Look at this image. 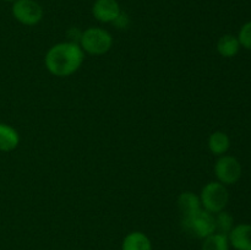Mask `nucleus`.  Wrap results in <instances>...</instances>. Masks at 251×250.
<instances>
[{
	"label": "nucleus",
	"mask_w": 251,
	"mask_h": 250,
	"mask_svg": "<svg viewBox=\"0 0 251 250\" xmlns=\"http://www.w3.org/2000/svg\"><path fill=\"white\" fill-rule=\"evenodd\" d=\"M122 10L117 0H96L92 6V15L102 24H113Z\"/></svg>",
	"instance_id": "0eeeda50"
},
{
	"label": "nucleus",
	"mask_w": 251,
	"mask_h": 250,
	"mask_svg": "<svg viewBox=\"0 0 251 250\" xmlns=\"http://www.w3.org/2000/svg\"><path fill=\"white\" fill-rule=\"evenodd\" d=\"M113 46V37L107 29L100 27H90L82 31L80 47L83 53L90 55H103L108 53Z\"/></svg>",
	"instance_id": "f03ea898"
},
{
	"label": "nucleus",
	"mask_w": 251,
	"mask_h": 250,
	"mask_svg": "<svg viewBox=\"0 0 251 250\" xmlns=\"http://www.w3.org/2000/svg\"><path fill=\"white\" fill-rule=\"evenodd\" d=\"M229 247L228 235L216 232L203 239L201 250H229Z\"/></svg>",
	"instance_id": "4468645a"
},
{
	"label": "nucleus",
	"mask_w": 251,
	"mask_h": 250,
	"mask_svg": "<svg viewBox=\"0 0 251 250\" xmlns=\"http://www.w3.org/2000/svg\"><path fill=\"white\" fill-rule=\"evenodd\" d=\"M200 201L203 210L213 215L221 212L225 210L229 201L227 186L221 184L220 181H210L201 190Z\"/></svg>",
	"instance_id": "7ed1b4c3"
},
{
	"label": "nucleus",
	"mask_w": 251,
	"mask_h": 250,
	"mask_svg": "<svg viewBox=\"0 0 251 250\" xmlns=\"http://www.w3.org/2000/svg\"><path fill=\"white\" fill-rule=\"evenodd\" d=\"M4 1H6V2H15V1H16V0H4Z\"/></svg>",
	"instance_id": "6ab92c4d"
},
{
	"label": "nucleus",
	"mask_w": 251,
	"mask_h": 250,
	"mask_svg": "<svg viewBox=\"0 0 251 250\" xmlns=\"http://www.w3.org/2000/svg\"><path fill=\"white\" fill-rule=\"evenodd\" d=\"M215 175L217 181L226 186L234 185L240 180L243 174V168L240 162L234 156L223 154L215 163Z\"/></svg>",
	"instance_id": "39448f33"
},
{
	"label": "nucleus",
	"mask_w": 251,
	"mask_h": 250,
	"mask_svg": "<svg viewBox=\"0 0 251 250\" xmlns=\"http://www.w3.org/2000/svg\"><path fill=\"white\" fill-rule=\"evenodd\" d=\"M85 53L81 47L71 42H63L51 47L46 54L44 64L51 75L68 77L82 65Z\"/></svg>",
	"instance_id": "f257e3e1"
},
{
	"label": "nucleus",
	"mask_w": 251,
	"mask_h": 250,
	"mask_svg": "<svg viewBox=\"0 0 251 250\" xmlns=\"http://www.w3.org/2000/svg\"><path fill=\"white\" fill-rule=\"evenodd\" d=\"M113 25H114L115 27H118V28H120V29L127 28V27H129V25H130L129 16H127L126 14H124V12H120V15L117 17V20L113 22Z\"/></svg>",
	"instance_id": "f3484780"
},
{
	"label": "nucleus",
	"mask_w": 251,
	"mask_h": 250,
	"mask_svg": "<svg viewBox=\"0 0 251 250\" xmlns=\"http://www.w3.org/2000/svg\"><path fill=\"white\" fill-rule=\"evenodd\" d=\"M230 147V139L226 132L215 131L208 137V149L216 156H223Z\"/></svg>",
	"instance_id": "ddd939ff"
},
{
	"label": "nucleus",
	"mask_w": 251,
	"mask_h": 250,
	"mask_svg": "<svg viewBox=\"0 0 251 250\" xmlns=\"http://www.w3.org/2000/svg\"><path fill=\"white\" fill-rule=\"evenodd\" d=\"M20 144L19 132L10 125L0 123V151H14Z\"/></svg>",
	"instance_id": "9b49d317"
},
{
	"label": "nucleus",
	"mask_w": 251,
	"mask_h": 250,
	"mask_svg": "<svg viewBox=\"0 0 251 250\" xmlns=\"http://www.w3.org/2000/svg\"><path fill=\"white\" fill-rule=\"evenodd\" d=\"M216 222V232L221 233V234H229L230 230L234 227V218L227 211H221V212L216 213L215 216Z\"/></svg>",
	"instance_id": "2eb2a0df"
},
{
	"label": "nucleus",
	"mask_w": 251,
	"mask_h": 250,
	"mask_svg": "<svg viewBox=\"0 0 251 250\" xmlns=\"http://www.w3.org/2000/svg\"><path fill=\"white\" fill-rule=\"evenodd\" d=\"M181 225L186 233L199 239H205L208 235L216 233L215 215L203 208L190 217L181 220Z\"/></svg>",
	"instance_id": "20e7f679"
},
{
	"label": "nucleus",
	"mask_w": 251,
	"mask_h": 250,
	"mask_svg": "<svg viewBox=\"0 0 251 250\" xmlns=\"http://www.w3.org/2000/svg\"><path fill=\"white\" fill-rule=\"evenodd\" d=\"M228 240L235 250H251V225L240 223L234 225L228 234Z\"/></svg>",
	"instance_id": "6e6552de"
},
{
	"label": "nucleus",
	"mask_w": 251,
	"mask_h": 250,
	"mask_svg": "<svg viewBox=\"0 0 251 250\" xmlns=\"http://www.w3.org/2000/svg\"><path fill=\"white\" fill-rule=\"evenodd\" d=\"M240 48L239 39L233 34H225L217 42V51L223 58H233L239 53Z\"/></svg>",
	"instance_id": "f8f14e48"
},
{
	"label": "nucleus",
	"mask_w": 251,
	"mask_h": 250,
	"mask_svg": "<svg viewBox=\"0 0 251 250\" xmlns=\"http://www.w3.org/2000/svg\"><path fill=\"white\" fill-rule=\"evenodd\" d=\"M237 37L240 42V46L251 51V21L243 25Z\"/></svg>",
	"instance_id": "dca6fc26"
},
{
	"label": "nucleus",
	"mask_w": 251,
	"mask_h": 250,
	"mask_svg": "<svg viewBox=\"0 0 251 250\" xmlns=\"http://www.w3.org/2000/svg\"><path fill=\"white\" fill-rule=\"evenodd\" d=\"M68 36L69 38H70L71 43H76L80 46V41H81V37H82V31H80L78 28H76V27H73V28H70L68 31Z\"/></svg>",
	"instance_id": "a211bd4d"
},
{
	"label": "nucleus",
	"mask_w": 251,
	"mask_h": 250,
	"mask_svg": "<svg viewBox=\"0 0 251 250\" xmlns=\"http://www.w3.org/2000/svg\"><path fill=\"white\" fill-rule=\"evenodd\" d=\"M122 250H152V243L145 233L135 230L124 238Z\"/></svg>",
	"instance_id": "9d476101"
},
{
	"label": "nucleus",
	"mask_w": 251,
	"mask_h": 250,
	"mask_svg": "<svg viewBox=\"0 0 251 250\" xmlns=\"http://www.w3.org/2000/svg\"><path fill=\"white\" fill-rule=\"evenodd\" d=\"M12 15L20 24L34 26L43 19V9L36 0H16L12 4Z\"/></svg>",
	"instance_id": "423d86ee"
},
{
	"label": "nucleus",
	"mask_w": 251,
	"mask_h": 250,
	"mask_svg": "<svg viewBox=\"0 0 251 250\" xmlns=\"http://www.w3.org/2000/svg\"><path fill=\"white\" fill-rule=\"evenodd\" d=\"M178 208L180 212L181 220L188 218L202 208L200 196L195 195L191 191H184L178 198Z\"/></svg>",
	"instance_id": "1a4fd4ad"
}]
</instances>
